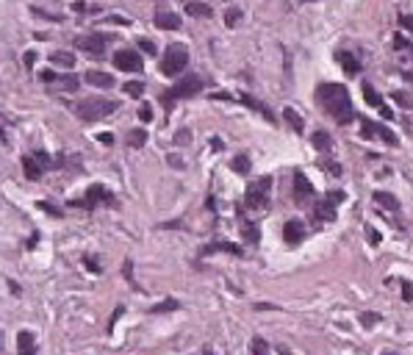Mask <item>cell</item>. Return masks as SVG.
Here are the masks:
<instances>
[{"mask_svg":"<svg viewBox=\"0 0 413 355\" xmlns=\"http://www.w3.org/2000/svg\"><path fill=\"white\" fill-rule=\"evenodd\" d=\"M97 139H100L103 145H111V142H114V136H111V133H97Z\"/></svg>","mask_w":413,"mask_h":355,"instance_id":"f907efd6","label":"cell"},{"mask_svg":"<svg viewBox=\"0 0 413 355\" xmlns=\"http://www.w3.org/2000/svg\"><path fill=\"white\" fill-rule=\"evenodd\" d=\"M203 89V78L200 75H186L183 81H178V84L172 86V89L164 95V103L167 106H172L175 100H183V97H194L197 92Z\"/></svg>","mask_w":413,"mask_h":355,"instance_id":"8992f818","label":"cell"},{"mask_svg":"<svg viewBox=\"0 0 413 355\" xmlns=\"http://www.w3.org/2000/svg\"><path fill=\"white\" fill-rule=\"evenodd\" d=\"M114 67L122 70V73H139V70H142V56H139L136 50H117Z\"/></svg>","mask_w":413,"mask_h":355,"instance_id":"9c48e42d","label":"cell"},{"mask_svg":"<svg viewBox=\"0 0 413 355\" xmlns=\"http://www.w3.org/2000/svg\"><path fill=\"white\" fill-rule=\"evenodd\" d=\"M402 297H405V300H413V286L410 283H402Z\"/></svg>","mask_w":413,"mask_h":355,"instance_id":"c3c4849f","label":"cell"},{"mask_svg":"<svg viewBox=\"0 0 413 355\" xmlns=\"http://www.w3.org/2000/svg\"><path fill=\"white\" fill-rule=\"evenodd\" d=\"M399 23H402V25H405V28H407V31H413V17H410V14H405V17H402V20H399Z\"/></svg>","mask_w":413,"mask_h":355,"instance_id":"f5cc1de1","label":"cell"},{"mask_svg":"<svg viewBox=\"0 0 413 355\" xmlns=\"http://www.w3.org/2000/svg\"><path fill=\"white\" fill-rule=\"evenodd\" d=\"M39 78H42L45 84H56V78H59V75H56L53 70H42V73H39Z\"/></svg>","mask_w":413,"mask_h":355,"instance_id":"b9f144b4","label":"cell"},{"mask_svg":"<svg viewBox=\"0 0 413 355\" xmlns=\"http://www.w3.org/2000/svg\"><path fill=\"white\" fill-rule=\"evenodd\" d=\"M23 169H25V178H28V181H39L45 167L36 161V156H25L23 158Z\"/></svg>","mask_w":413,"mask_h":355,"instance_id":"5bb4252c","label":"cell"},{"mask_svg":"<svg viewBox=\"0 0 413 355\" xmlns=\"http://www.w3.org/2000/svg\"><path fill=\"white\" fill-rule=\"evenodd\" d=\"M144 142H147V131H142V128L128 133V147H142Z\"/></svg>","mask_w":413,"mask_h":355,"instance_id":"4316f807","label":"cell"},{"mask_svg":"<svg viewBox=\"0 0 413 355\" xmlns=\"http://www.w3.org/2000/svg\"><path fill=\"white\" fill-rule=\"evenodd\" d=\"M252 352H258V355L269 352V344H266L264 338H255V341H252Z\"/></svg>","mask_w":413,"mask_h":355,"instance_id":"74e56055","label":"cell"},{"mask_svg":"<svg viewBox=\"0 0 413 355\" xmlns=\"http://www.w3.org/2000/svg\"><path fill=\"white\" fill-rule=\"evenodd\" d=\"M311 142H313V147H316V150H322V153H327L330 147H333V139H330L327 131H316Z\"/></svg>","mask_w":413,"mask_h":355,"instance_id":"cb8c5ba5","label":"cell"},{"mask_svg":"<svg viewBox=\"0 0 413 355\" xmlns=\"http://www.w3.org/2000/svg\"><path fill=\"white\" fill-rule=\"evenodd\" d=\"M139 48H142L144 50V53H147V56H156V45H153V42H150V39H139Z\"/></svg>","mask_w":413,"mask_h":355,"instance_id":"f35d334b","label":"cell"},{"mask_svg":"<svg viewBox=\"0 0 413 355\" xmlns=\"http://www.w3.org/2000/svg\"><path fill=\"white\" fill-rule=\"evenodd\" d=\"M313 219H316V222H333L335 219V203H330L327 197L316 200V205H313Z\"/></svg>","mask_w":413,"mask_h":355,"instance_id":"7c38bea8","label":"cell"},{"mask_svg":"<svg viewBox=\"0 0 413 355\" xmlns=\"http://www.w3.org/2000/svg\"><path fill=\"white\" fill-rule=\"evenodd\" d=\"M31 12L36 14V17H45V20H50V23H61V14H50V12H42V9H31Z\"/></svg>","mask_w":413,"mask_h":355,"instance_id":"d590c367","label":"cell"},{"mask_svg":"<svg viewBox=\"0 0 413 355\" xmlns=\"http://www.w3.org/2000/svg\"><path fill=\"white\" fill-rule=\"evenodd\" d=\"M363 100L369 103V106H374V109H380V106H383V97H380L377 92H374V86H369V84L363 86Z\"/></svg>","mask_w":413,"mask_h":355,"instance_id":"484cf974","label":"cell"},{"mask_svg":"<svg viewBox=\"0 0 413 355\" xmlns=\"http://www.w3.org/2000/svg\"><path fill=\"white\" fill-rule=\"evenodd\" d=\"M380 322V313H374V311H363L360 313V325L363 327H371V325H377Z\"/></svg>","mask_w":413,"mask_h":355,"instance_id":"d6a6232c","label":"cell"},{"mask_svg":"<svg viewBox=\"0 0 413 355\" xmlns=\"http://www.w3.org/2000/svg\"><path fill=\"white\" fill-rule=\"evenodd\" d=\"M36 61V53H25V64H34Z\"/></svg>","mask_w":413,"mask_h":355,"instance_id":"9f6ffc18","label":"cell"},{"mask_svg":"<svg viewBox=\"0 0 413 355\" xmlns=\"http://www.w3.org/2000/svg\"><path fill=\"white\" fill-rule=\"evenodd\" d=\"M56 84H59L64 92H75V89H78V78H75V75H59Z\"/></svg>","mask_w":413,"mask_h":355,"instance_id":"f1b7e54d","label":"cell"},{"mask_svg":"<svg viewBox=\"0 0 413 355\" xmlns=\"http://www.w3.org/2000/svg\"><path fill=\"white\" fill-rule=\"evenodd\" d=\"M125 92H128V97H142L144 95V84H142V81H128Z\"/></svg>","mask_w":413,"mask_h":355,"instance_id":"f546056e","label":"cell"},{"mask_svg":"<svg viewBox=\"0 0 413 355\" xmlns=\"http://www.w3.org/2000/svg\"><path fill=\"white\" fill-rule=\"evenodd\" d=\"M230 169L239 175H247L250 172V156L247 153H239V156H233V161H230Z\"/></svg>","mask_w":413,"mask_h":355,"instance_id":"d4e9b609","label":"cell"},{"mask_svg":"<svg viewBox=\"0 0 413 355\" xmlns=\"http://www.w3.org/2000/svg\"><path fill=\"white\" fill-rule=\"evenodd\" d=\"M394 48H396V50H410L413 42H410V39H405L402 34H394Z\"/></svg>","mask_w":413,"mask_h":355,"instance_id":"836d02e7","label":"cell"},{"mask_svg":"<svg viewBox=\"0 0 413 355\" xmlns=\"http://www.w3.org/2000/svg\"><path fill=\"white\" fill-rule=\"evenodd\" d=\"M302 3H313V0H302Z\"/></svg>","mask_w":413,"mask_h":355,"instance_id":"6f0895ef","label":"cell"},{"mask_svg":"<svg viewBox=\"0 0 413 355\" xmlns=\"http://www.w3.org/2000/svg\"><path fill=\"white\" fill-rule=\"evenodd\" d=\"M106 42H108L106 34H92V37H81L78 39V48L84 50V53H89V56H103Z\"/></svg>","mask_w":413,"mask_h":355,"instance_id":"30bf717a","label":"cell"},{"mask_svg":"<svg viewBox=\"0 0 413 355\" xmlns=\"http://www.w3.org/2000/svg\"><path fill=\"white\" fill-rule=\"evenodd\" d=\"M50 64L64 67V70H72V67H75V56L67 53V50H53V53H50Z\"/></svg>","mask_w":413,"mask_h":355,"instance_id":"d6986e66","label":"cell"},{"mask_svg":"<svg viewBox=\"0 0 413 355\" xmlns=\"http://www.w3.org/2000/svg\"><path fill=\"white\" fill-rule=\"evenodd\" d=\"M86 84L100 86V89H108V86H114V75L100 73V70H92V73H86Z\"/></svg>","mask_w":413,"mask_h":355,"instance_id":"9a60e30c","label":"cell"},{"mask_svg":"<svg viewBox=\"0 0 413 355\" xmlns=\"http://www.w3.org/2000/svg\"><path fill=\"white\" fill-rule=\"evenodd\" d=\"M360 131H363V133H360L363 139H374V136H377V139H383L385 145H391V147H396V145H399V139H396L394 133L388 131V128H385V125H380V122L366 120V117H360Z\"/></svg>","mask_w":413,"mask_h":355,"instance_id":"52a82bcc","label":"cell"},{"mask_svg":"<svg viewBox=\"0 0 413 355\" xmlns=\"http://www.w3.org/2000/svg\"><path fill=\"white\" fill-rule=\"evenodd\" d=\"M269 189H272V178L264 175L247 186V194H244V205L247 208H266L269 205Z\"/></svg>","mask_w":413,"mask_h":355,"instance_id":"5b68a950","label":"cell"},{"mask_svg":"<svg viewBox=\"0 0 413 355\" xmlns=\"http://www.w3.org/2000/svg\"><path fill=\"white\" fill-rule=\"evenodd\" d=\"M175 142H178V145H189V142H192V133H189V131L183 128V131L175 133Z\"/></svg>","mask_w":413,"mask_h":355,"instance_id":"ab89813d","label":"cell"},{"mask_svg":"<svg viewBox=\"0 0 413 355\" xmlns=\"http://www.w3.org/2000/svg\"><path fill=\"white\" fill-rule=\"evenodd\" d=\"M186 14H189V17H205V20H208L214 12H211V6H205V3L189 0V3H186Z\"/></svg>","mask_w":413,"mask_h":355,"instance_id":"ffe728a7","label":"cell"},{"mask_svg":"<svg viewBox=\"0 0 413 355\" xmlns=\"http://www.w3.org/2000/svg\"><path fill=\"white\" fill-rule=\"evenodd\" d=\"M316 100L335 122L347 125L352 120V103H349V92L341 84H322L316 89Z\"/></svg>","mask_w":413,"mask_h":355,"instance_id":"6da1fadb","label":"cell"},{"mask_svg":"<svg viewBox=\"0 0 413 355\" xmlns=\"http://www.w3.org/2000/svg\"><path fill=\"white\" fill-rule=\"evenodd\" d=\"M156 28L161 31H178L180 28V17L172 12H158L156 14Z\"/></svg>","mask_w":413,"mask_h":355,"instance_id":"4fadbf2b","label":"cell"},{"mask_svg":"<svg viewBox=\"0 0 413 355\" xmlns=\"http://www.w3.org/2000/svg\"><path fill=\"white\" fill-rule=\"evenodd\" d=\"M239 20H241V12H239V9L230 6L228 12H225V25H228V28H236V25H239Z\"/></svg>","mask_w":413,"mask_h":355,"instance_id":"4dcf8cb0","label":"cell"},{"mask_svg":"<svg viewBox=\"0 0 413 355\" xmlns=\"http://www.w3.org/2000/svg\"><path fill=\"white\" fill-rule=\"evenodd\" d=\"M100 203H106L108 208H117V205H120L114 194L108 192L106 186H100V183H95V186L86 189V197L70 200V205H75V208H95V205H100Z\"/></svg>","mask_w":413,"mask_h":355,"instance_id":"277c9868","label":"cell"},{"mask_svg":"<svg viewBox=\"0 0 413 355\" xmlns=\"http://www.w3.org/2000/svg\"><path fill=\"white\" fill-rule=\"evenodd\" d=\"M167 161H169V164H172V167H175V169H183V161H180V158H178V156H169V158H167Z\"/></svg>","mask_w":413,"mask_h":355,"instance_id":"816d5d0a","label":"cell"},{"mask_svg":"<svg viewBox=\"0 0 413 355\" xmlns=\"http://www.w3.org/2000/svg\"><path fill=\"white\" fill-rule=\"evenodd\" d=\"M338 61H341V67H344V73H347V75H358L360 73V61L355 59L352 53H347V50H338Z\"/></svg>","mask_w":413,"mask_h":355,"instance_id":"e0dca14e","label":"cell"},{"mask_svg":"<svg viewBox=\"0 0 413 355\" xmlns=\"http://www.w3.org/2000/svg\"><path fill=\"white\" fill-rule=\"evenodd\" d=\"M122 272H125V277L131 280V286H133V289H139V286H136V280H133V264H131V261H125V269H122Z\"/></svg>","mask_w":413,"mask_h":355,"instance_id":"7bdbcfd3","label":"cell"},{"mask_svg":"<svg viewBox=\"0 0 413 355\" xmlns=\"http://www.w3.org/2000/svg\"><path fill=\"white\" fill-rule=\"evenodd\" d=\"M39 208H42V211H48V214H53V217H59V214H61V208H56V205L45 203V200H42V203H39Z\"/></svg>","mask_w":413,"mask_h":355,"instance_id":"ee69618b","label":"cell"},{"mask_svg":"<svg viewBox=\"0 0 413 355\" xmlns=\"http://www.w3.org/2000/svg\"><path fill=\"white\" fill-rule=\"evenodd\" d=\"M374 203L388 208V211H399V200H396L394 194H388V192H374Z\"/></svg>","mask_w":413,"mask_h":355,"instance_id":"603a6c76","label":"cell"},{"mask_svg":"<svg viewBox=\"0 0 413 355\" xmlns=\"http://www.w3.org/2000/svg\"><path fill=\"white\" fill-rule=\"evenodd\" d=\"M244 239L250 241V244H258V239H261V233H258V225H244Z\"/></svg>","mask_w":413,"mask_h":355,"instance_id":"1f68e13d","label":"cell"},{"mask_svg":"<svg viewBox=\"0 0 413 355\" xmlns=\"http://www.w3.org/2000/svg\"><path fill=\"white\" fill-rule=\"evenodd\" d=\"M211 253H233V255H241V247L228 244V241H214V244L205 247V255H211Z\"/></svg>","mask_w":413,"mask_h":355,"instance_id":"44dd1931","label":"cell"},{"mask_svg":"<svg viewBox=\"0 0 413 355\" xmlns=\"http://www.w3.org/2000/svg\"><path fill=\"white\" fill-rule=\"evenodd\" d=\"M327 200H330V203H335V205L344 203V192H327Z\"/></svg>","mask_w":413,"mask_h":355,"instance_id":"f6af8a7d","label":"cell"},{"mask_svg":"<svg viewBox=\"0 0 413 355\" xmlns=\"http://www.w3.org/2000/svg\"><path fill=\"white\" fill-rule=\"evenodd\" d=\"M283 239H286V244H299V241L305 239V225H302V219H288V222L283 225Z\"/></svg>","mask_w":413,"mask_h":355,"instance_id":"8fae6325","label":"cell"},{"mask_svg":"<svg viewBox=\"0 0 413 355\" xmlns=\"http://www.w3.org/2000/svg\"><path fill=\"white\" fill-rule=\"evenodd\" d=\"M186 64H189V50H186L183 45H169L164 59H161V73L167 75V78H175V75L183 73Z\"/></svg>","mask_w":413,"mask_h":355,"instance_id":"3957f363","label":"cell"},{"mask_svg":"<svg viewBox=\"0 0 413 355\" xmlns=\"http://www.w3.org/2000/svg\"><path fill=\"white\" fill-rule=\"evenodd\" d=\"M225 3H228V0H225Z\"/></svg>","mask_w":413,"mask_h":355,"instance_id":"680465c9","label":"cell"},{"mask_svg":"<svg viewBox=\"0 0 413 355\" xmlns=\"http://www.w3.org/2000/svg\"><path fill=\"white\" fill-rule=\"evenodd\" d=\"M319 167H322L324 172H330L333 178H338V175H341V167H338V164H333V161H327V158H324V161L319 164Z\"/></svg>","mask_w":413,"mask_h":355,"instance_id":"e575fe53","label":"cell"},{"mask_svg":"<svg viewBox=\"0 0 413 355\" xmlns=\"http://www.w3.org/2000/svg\"><path fill=\"white\" fill-rule=\"evenodd\" d=\"M139 117H142L144 122H150V120H153V106H147V103H144L142 109H139Z\"/></svg>","mask_w":413,"mask_h":355,"instance_id":"60d3db41","label":"cell"},{"mask_svg":"<svg viewBox=\"0 0 413 355\" xmlns=\"http://www.w3.org/2000/svg\"><path fill=\"white\" fill-rule=\"evenodd\" d=\"M84 264H86V269H89V272H95V275H100V266H97V261H92V258H84Z\"/></svg>","mask_w":413,"mask_h":355,"instance_id":"7dc6e473","label":"cell"},{"mask_svg":"<svg viewBox=\"0 0 413 355\" xmlns=\"http://www.w3.org/2000/svg\"><path fill=\"white\" fill-rule=\"evenodd\" d=\"M17 352H28V355H34L36 352V341H34V333L31 330H20L17 333Z\"/></svg>","mask_w":413,"mask_h":355,"instance_id":"2e32d148","label":"cell"},{"mask_svg":"<svg viewBox=\"0 0 413 355\" xmlns=\"http://www.w3.org/2000/svg\"><path fill=\"white\" fill-rule=\"evenodd\" d=\"M255 311H277L275 305H266V302H261V305H255Z\"/></svg>","mask_w":413,"mask_h":355,"instance_id":"11a10c76","label":"cell"},{"mask_svg":"<svg viewBox=\"0 0 413 355\" xmlns=\"http://www.w3.org/2000/svg\"><path fill=\"white\" fill-rule=\"evenodd\" d=\"M122 311H125V308H122V305H117V311H114V313H111V322H108V330H111V327H114V325H117V319H120V316H122Z\"/></svg>","mask_w":413,"mask_h":355,"instance_id":"bcb514c9","label":"cell"},{"mask_svg":"<svg viewBox=\"0 0 413 355\" xmlns=\"http://www.w3.org/2000/svg\"><path fill=\"white\" fill-rule=\"evenodd\" d=\"M241 103H244V106H250V109H255L258 114L264 117V120L275 122V114H272V111H269V106H264L261 100H255V97H250V95H241Z\"/></svg>","mask_w":413,"mask_h":355,"instance_id":"ac0fdd59","label":"cell"},{"mask_svg":"<svg viewBox=\"0 0 413 355\" xmlns=\"http://www.w3.org/2000/svg\"><path fill=\"white\" fill-rule=\"evenodd\" d=\"M178 308H180L178 300H164V302H158V305L150 308V313H169V311H178Z\"/></svg>","mask_w":413,"mask_h":355,"instance_id":"83f0119b","label":"cell"},{"mask_svg":"<svg viewBox=\"0 0 413 355\" xmlns=\"http://www.w3.org/2000/svg\"><path fill=\"white\" fill-rule=\"evenodd\" d=\"M120 109V103L117 100H108V97H89V100H81L78 103V117L84 122H95V120H103V117H108L111 111Z\"/></svg>","mask_w":413,"mask_h":355,"instance_id":"7a4b0ae2","label":"cell"},{"mask_svg":"<svg viewBox=\"0 0 413 355\" xmlns=\"http://www.w3.org/2000/svg\"><path fill=\"white\" fill-rule=\"evenodd\" d=\"M291 197H294V203L297 205H308L313 200V183L308 181L302 172H297L294 175V183H291Z\"/></svg>","mask_w":413,"mask_h":355,"instance_id":"ba28073f","label":"cell"},{"mask_svg":"<svg viewBox=\"0 0 413 355\" xmlns=\"http://www.w3.org/2000/svg\"><path fill=\"white\" fill-rule=\"evenodd\" d=\"M283 120L288 122V125L294 128V131H302V128H305V120H302V117L297 114V109H291V106H286V109H283Z\"/></svg>","mask_w":413,"mask_h":355,"instance_id":"7402d4cb","label":"cell"},{"mask_svg":"<svg viewBox=\"0 0 413 355\" xmlns=\"http://www.w3.org/2000/svg\"><path fill=\"white\" fill-rule=\"evenodd\" d=\"M34 156H36V161L42 164V167H53V164H56L53 158H50V153H45V150H36Z\"/></svg>","mask_w":413,"mask_h":355,"instance_id":"8d00e7d4","label":"cell"},{"mask_svg":"<svg viewBox=\"0 0 413 355\" xmlns=\"http://www.w3.org/2000/svg\"><path fill=\"white\" fill-rule=\"evenodd\" d=\"M366 233H369V241H371V244H377V241H380V233H377L374 228H366Z\"/></svg>","mask_w":413,"mask_h":355,"instance_id":"681fc988","label":"cell"},{"mask_svg":"<svg viewBox=\"0 0 413 355\" xmlns=\"http://www.w3.org/2000/svg\"><path fill=\"white\" fill-rule=\"evenodd\" d=\"M380 114H383V117H385V120H391V117H394V111H391V109H388V106H380Z\"/></svg>","mask_w":413,"mask_h":355,"instance_id":"db71d44e","label":"cell"}]
</instances>
